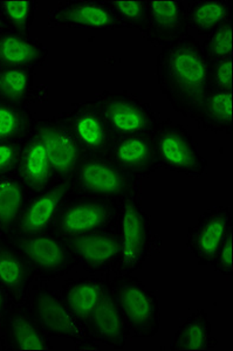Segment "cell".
<instances>
[{"mask_svg": "<svg viewBox=\"0 0 233 351\" xmlns=\"http://www.w3.org/2000/svg\"><path fill=\"white\" fill-rule=\"evenodd\" d=\"M109 284L130 336L150 339L157 335L161 329V300L156 291L132 274L117 276Z\"/></svg>", "mask_w": 233, "mask_h": 351, "instance_id": "7a4b0ae2", "label": "cell"}, {"mask_svg": "<svg viewBox=\"0 0 233 351\" xmlns=\"http://www.w3.org/2000/svg\"><path fill=\"white\" fill-rule=\"evenodd\" d=\"M107 285L108 280L81 278L69 280L62 286L61 298L84 327L100 304Z\"/></svg>", "mask_w": 233, "mask_h": 351, "instance_id": "603a6c76", "label": "cell"}, {"mask_svg": "<svg viewBox=\"0 0 233 351\" xmlns=\"http://www.w3.org/2000/svg\"><path fill=\"white\" fill-rule=\"evenodd\" d=\"M148 27L143 34L154 45H168L189 36L186 10L181 1H148Z\"/></svg>", "mask_w": 233, "mask_h": 351, "instance_id": "d6986e66", "label": "cell"}, {"mask_svg": "<svg viewBox=\"0 0 233 351\" xmlns=\"http://www.w3.org/2000/svg\"><path fill=\"white\" fill-rule=\"evenodd\" d=\"M109 157L135 178L147 177L161 168L153 134L119 137Z\"/></svg>", "mask_w": 233, "mask_h": 351, "instance_id": "e0dca14e", "label": "cell"}, {"mask_svg": "<svg viewBox=\"0 0 233 351\" xmlns=\"http://www.w3.org/2000/svg\"><path fill=\"white\" fill-rule=\"evenodd\" d=\"M233 228H230L228 234L218 250L216 258L213 260L212 266L218 273L223 276H233Z\"/></svg>", "mask_w": 233, "mask_h": 351, "instance_id": "836d02e7", "label": "cell"}, {"mask_svg": "<svg viewBox=\"0 0 233 351\" xmlns=\"http://www.w3.org/2000/svg\"><path fill=\"white\" fill-rule=\"evenodd\" d=\"M49 21L66 27L89 28L97 31L121 27L108 3L97 1H67L51 13Z\"/></svg>", "mask_w": 233, "mask_h": 351, "instance_id": "44dd1931", "label": "cell"}, {"mask_svg": "<svg viewBox=\"0 0 233 351\" xmlns=\"http://www.w3.org/2000/svg\"><path fill=\"white\" fill-rule=\"evenodd\" d=\"M121 208L115 200L92 195L64 198L49 231L58 236H79L110 231L120 221Z\"/></svg>", "mask_w": 233, "mask_h": 351, "instance_id": "3957f363", "label": "cell"}, {"mask_svg": "<svg viewBox=\"0 0 233 351\" xmlns=\"http://www.w3.org/2000/svg\"><path fill=\"white\" fill-rule=\"evenodd\" d=\"M34 271L27 259L11 243L8 236H0V289L10 302L29 299Z\"/></svg>", "mask_w": 233, "mask_h": 351, "instance_id": "ac0fdd59", "label": "cell"}, {"mask_svg": "<svg viewBox=\"0 0 233 351\" xmlns=\"http://www.w3.org/2000/svg\"><path fill=\"white\" fill-rule=\"evenodd\" d=\"M54 119L74 136L85 156L109 157L119 138L94 100L75 104Z\"/></svg>", "mask_w": 233, "mask_h": 351, "instance_id": "ba28073f", "label": "cell"}, {"mask_svg": "<svg viewBox=\"0 0 233 351\" xmlns=\"http://www.w3.org/2000/svg\"><path fill=\"white\" fill-rule=\"evenodd\" d=\"M232 21H228L210 33L204 46H201L203 53L210 62H216L232 56Z\"/></svg>", "mask_w": 233, "mask_h": 351, "instance_id": "1f68e13d", "label": "cell"}, {"mask_svg": "<svg viewBox=\"0 0 233 351\" xmlns=\"http://www.w3.org/2000/svg\"><path fill=\"white\" fill-rule=\"evenodd\" d=\"M122 27L137 28L145 32L148 27V1H108Z\"/></svg>", "mask_w": 233, "mask_h": 351, "instance_id": "4dcf8cb0", "label": "cell"}, {"mask_svg": "<svg viewBox=\"0 0 233 351\" xmlns=\"http://www.w3.org/2000/svg\"><path fill=\"white\" fill-rule=\"evenodd\" d=\"M157 80L175 112L193 119L212 92L211 62L193 36L164 45L157 56Z\"/></svg>", "mask_w": 233, "mask_h": 351, "instance_id": "6da1fadb", "label": "cell"}, {"mask_svg": "<svg viewBox=\"0 0 233 351\" xmlns=\"http://www.w3.org/2000/svg\"><path fill=\"white\" fill-rule=\"evenodd\" d=\"M94 101L117 137L151 134L158 123L151 107L135 94L105 90Z\"/></svg>", "mask_w": 233, "mask_h": 351, "instance_id": "9c48e42d", "label": "cell"}, {"mask_svg": "<svg viewBox=\"0 0 233 351\" xmlns=\"http://www.w3.org/2000/svg\"><path fill=\"white\" fill-rule=\"evenodd\" d=\"M232 11L231 1H197L186 12L188 24L199 34H210L221 25L232 21Z\"/></svg>", "mask_w": 233, "mask_h": 351, "instance_id": "83f0119b", "label": "cell"}, {"mask_svg": "<svg viewBox=\"0 0 233 351\" xmlns=\"http://www.w3.org/2000/svg\"><path fill=\"white\" fill-rule=\"evenodd\" d=\"M85 329L89 337L97 343L105 344L117 350L123 349L128 342L130 331L114 298L109 280L100 304L93 313Z\"/></svg>", "mask_w": 233, "mask_h": 351, "instance_id": "2e32d148", "label": "cell"}, {"mask_svg": "<svg viewBox=\"0 0 233 351\" xmlns=\"http://www.w3.org/2000/svg\"><path fill=\"white\" fill-rule=\"evenodd\" d=\"M32 82L29 68L0 67V99L25 106L32 92Z\"/></svg>", "mask_w": 233, "mask_h": 351, "instance_id": "f1b7e54d", "label": "cell"}, {"mask_svg": "<svg viewBox=\"0 0 233 351\" xmlns=\"http://www.w3.org/2000/svg\"><path fill=\"white\" fill-rule=\"evenodd\" d=\"M27 200V188L18 176L0 178V231L11 234L24 212Z\"/></svg>", "mask_w": 233, "mask_h": 351, "instance_id": "d4e9b609", "label": "cell"}, {"mask_svg": "<svg viewBox=\"0 0 233 351\" xmlns=\"http://www.w3.org/2000/svg\"><path fill=\"white\" fill-rule=\"evenodd\" d=\"M5 26H6V23L4 21V16H3V13L0 11V31H3L5 29Z\"/></svg>", "mask_w": 233, "mask_h": 351, "instance_id": "8d00e7d4", "label": "cell"}, {"mask_svg": "<svg viewBox=\"0 0 233 351\" xmlns=\"http://www.w3.org/2000/svg\"><path fill=\"white\" fill-rule=\"evenodd\" d=\"M87 271L115 269L122 252L120 234L102 231L64 238Z\"/></svg>", "mask_w": 233, "mask_h": 351, "instance_id": "5bb4252c", "label": "cell"}, {"mask_svg": "<svg viewBox=\"0 0 233 351\" xmlns=\"http://www.w3.org/2000/svg\"><path fill=\"white\" fill-rule=\"evenodd\" d=\"M33 130L47 149L56 177L71 180L85 156L74 136L56 119L36 121Z\"/></svg>", "mask_w": 233, "mask_h": 351, "instance_id": "4fadbf2b", "label": "cell"}, {"mask_svg": "<svg viewBox=\"0 0 233 351\" xmlns=\"http://www.w3.org/2000/svg\"><path fill=\"white\" fill-rule=\"evenodd\" d=\"M0 11L5 23L13 32L29 36V29L34 19L36 4L29 0L0 1Z\"/></svg>", "mask_w": 233, "mask_h": 351, "instance_id": "f546056e", "label": "cell"}, {"mask_svg": "<svg viewBox=\"0 0 233 351\" xmlns=\"http://www.w3.org/2000/svg\"><path fill=\"white\" fill-rule=\"evenodd\" d=\"M71 189L72 178L59 180L58 184H53L49 189L36 193V196L26 205L11 234L27 236L49 231L61 204L69 195Z\"/></svg>", "mask_w": 233, "mask_h": 351, "instance_id": "9a60e30c", "label": "cell"}, {"mask_svg": "<svg viewBox=\"0 0 233 351\" xmlns=\"http://www.w3.org/2000/svg\"><path fill=\"white\" fill-rule=\"evenodd\" d=\"M34 123L25 106L0 99V143L23 142L32 132Z\"/></svg>", "mask_w": 233, "mask_h": 351, "instance_id": "4316f807", "label": "cell"}, {"mask_svg": "<svg viewBox=\"0 0 233 351\" xmlns=\"http://www.w3.org/2000/svg\"><path fill=\"white\" fill-rule=\"evenodd\" d=\"M16 175L25 186L34 193L44 191L53 185L56 175L49 152L34 130L21 144Z\"/></svg>", "mask_w": 233, "mask_h": 351, "instance_id": "ffe728a7", "label": "cell"}, {"mask_svg": "<svg viewBox=\"0 0 233 351\" xmlns=\"http://www.w3.org/2000/svg\"><path fill=\"white\" fill-rule=\"evenodd\" d=\"M120 223L122 252L114 271L116 276H125L143 266L151 251L153 239L148 216L135 198L123 200Z\"/></svg>", "mask_w": 233, "mask_h": 351, "instance_id": "30bf717a", "label": "cell"}, {"mask_svg": "<svg viewBox=\"0 0 233 351\" xmlns=\"http://www.w3.org/2000/svg\"><path fill=\"white\" fill-rule=\"evenodd\" d=\"M27 259L36 276L53 280L66 276L79 260L62 237L52 231L36 234H5Z\"/></svg>", "mask_w": 233, "mask_h": 351, "instance_id": "8992f818", "label": "cell"}, {"mask_svg": "<svg viewBox=\"0 0 233 351\" xmlns=\"http://www.w3.org/2000/svg\"><path fill=\"white\" fill-rule=\"evenodd\" d=\"M23 142L0 143V178L16 172Z\"/></svg>", "mask_w": 233, "mask_h": 351, "instance_id": "e575fe53", "label": "cell"}, {"mask_svg": "<svg viewBox=\"0 0 233 351\" xmlns=\"http://www.w3.org/2000/svg\"><path fill=\"white\" fill-rule=\"evenodd\" d=\"M0 347L6 351L52 350L49 336L33 314L29 299L8 304L0 317Z\"/></svg>", "mask_w": 233, "mask_h": 351, "instance_id": "8fae6325", "label": "cell"}, {"mask_svg": "<svg viewBox=\"0 0 233 351\" xmlns=\"http://www.w3.org/2000/svg\"><path fill=\"white\" fill-rule=\"evenodd\" d=\"M72 186L84 195L122 202L135 198L138 192L137 178L107 156H84L73 175Z\"/></svg>", "mask_w": 233, "mask_h": 351, "instance_id": "277c9868", "label": "cell"}, {"mask_svg": "<svg viewBox=\"0 0 233 351\" xmlns=\"http://www.w3.org/2000/svg\"><path fill=\"white\" fill-rule=\"evenodd\" d=\"M217 344V339L212 336L208 311L198 309L178 328L169 349L173 351H205L211 350Z\"/></svg>", "mask_w": 233, "mask_h": 351, "instance_id": "cb8c5ba5", "label": "cell"}, {"mask_svg": "<svg viewBox=\"0 0 233 351\" xmlns=\"http://www.w3.org/2000/svg\"><path fill=\"white\" fill-rule=\"evenodd\" d=\"M8 304H10V301H8V296L5 295L4 291L0 289V317L3 315Z\"/></svg>", "mask_w": 233, "mask_h": 351, "instance_id": "d590c367", "label": "cell"}, {"mask_svg": "<svg viewBox=\"0 0 233 351\" xmlns=\"http://www.w3.org/2000/svg\"><path fill=\"white\" fill-rule=\"evenodd\" d=\"M29 301L33 314L49 337L57 336L71 339L77 346V349H100L64 304L61 295L52 291L47 285L39 282L32 286Z\"/></svg>", "mask_w": 233, "mask_h": 351, "instance_id": "5b68a950", "label": "cell"}, {"mask_svg": "<svg viewBox=\"0 0 233 351\" xmlns=\"http://www.w3.org/2000/svg\"><path fill=\"white\" fill-rule=\"evenodd\" d=\"M232 92L212 90L206 96L195 117L199 128L206 132L232 134Z\"/></svg>", "mask_w": 233, "mask_h": 351, "instance_id": "484cf974", "label": "cell"}, {"mask_svg": "<svg viewBox=\"0 0 233 351\" xmlns=\"http://www.w3.org/2000/svg\"><path fill=\"white\" fill-rule=\"evenodd\" d=\"M47 54V49L29 36L8 28L0 31V67L31 68L44 64Z\"/></svg>", "mask_w": 233, "mask_h": 351, "instance_id": "7402d4cb", "label": "cell"}, {"mask_svg": "<svg viewBox=\"0 0 233 351\" xmlns=\"http://www.w3.org/2000/svg\"><path fill=\"white\" fill-rule=\"evenodd\" d=\"M161 168L201 178L208 169V160L201 155L198 144L188 129L173 121H158L151 132Z\"/></svg>", "mask_w": 233, "mask_h": 351, "instance_id": "52a82bcc", "label": "cell"}, {"mask_svg": "<svg viewBox=\"0 0 233 351\" xmlns=\"http://www.w3.org/2000/svg\"><path fill=\"white\" fill-rule=\"evenodd\" d=\"M232 226L229 206L219 205L203 212L188 230V247L199 265H212L223 240Z\"/></svg>", "mask_w": 233, "mask_h": 351, "instance_id": "7c38bea8", "label": "cell"}, {"mask_svg": "<svg viewBox=\"0 0 233 351\" xmlns=\"http://www.w3.org/2000/svg\"><path fill=\"white\" fill-rule=\"evenodd\" d=\"M211 87L212 90L232 92L233 60L232 56L223 60L211 62Z\"/></svg>", "mask_w": 233, "mask_h": 351, "instance_id": "d6a6232c", "label": "cell"}]
</instances>
